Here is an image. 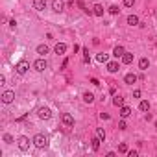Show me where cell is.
<instances>
[{"instance_id":"6da1fadb","label":"cell","mask_w":157,"mask_h":157,"mask_svg":"<svg viewBox=\"0 0 157 157\" xmlns=\"http://www.w3.org/2000/svg\"><path fill=\"white\" fill-rule=\"evenodd\" d=\"M33 144H35L37 148H46V146H48V139H46L45 135H41V133H39V135L33 137Z\"/></svg>"},{"instance_id":"7a4b0ae2","label":"cell","mask_w":157,"mask_h":157,"mask_svg":"<svg viewBox=\"0 0 157 157\" xmlns=\"http://www.w3.org/2000/svg\"><path fill=\"white\" fill-rule=\"evenodd\" d=\"M28 69H30V63L28 61H19L17 67H15V70H17L19 74H26V72H28Z\"/></svg>"},{"instance_id":"3957f363","label":"cell","mask_w":157,"mask_h":157,"mask_svg":"<svg viewBox=\"0 0 157 157\" xmlns=\"http://www.w3.org/2000/svg\"><path fill=\"white\" fill-rule=\"evenodd\" d=\"M37 115H39V118H43V120H48L52 113H50V109H48V107H39V109H37Z\"/></svg>"},{"instance_id":"277c9868","label":"cell","mask_w":157,"mask_h":157,"mask_svg":"<svg viewBox=\"0 0 157 157\" xmlns=\"http://www.w3.org/2000/svg\"><path fill=\"white\" fill-rule=\"evenodd\" d=\"M61 122L65 124V126H74V116L72 115H69V113H63V116H61Z\"/></svg>"},{"instance_id":"5b68a950","label":"cell","mask_w":157,"mask_h":157,"mask_svg":"<svg viewBox=\"0 0 157 157\" xmlns=\"http://www.w3.org/2000/svg\"><path fill=\"white\" fill-rule=\"evenodd\" d=\"M19 148H21L22 152H26L30 148V139L28 137H21V139H19Z\"/></svg>"},{"instance_id":"8992f818","label":"cell","mask_w":157,"mask_h":157,"mask_svg":"<svg viewBox=\"0 0 157 157\" xmlns=\"http://www.w3.org/2000/svg\"><path fill=\"white\" fill-rule=\"evenodd\" d=\"M13 98H15V92L13 91H6V92L2 94V102H4V104H11Z\"/></svg>"},{"instance_id":"52a82bcc","label":"cell","mask_w":157,"mask_h":157,"mask_svg":"<svg viewBox=\"0 0 157 157\" xmlns=\"http://www.w3.org/2000/svg\"><path fill=\"white\" fill-rule=\"evenodd\" d=\"M46 67H48V65H46V61H45V59H37V61L33 63V69L37 70V72H43Z\"/></svg>"},{"instance_id":"ba28073f","label":"cell","mask_w":157,"mask_h":157,"mask_svg":"<svg viewBox=\"0 0 157 157\" xmlns=\"http://www.w3.org/2000/svg\"><path fill=\"white\" fill-rule=\"evenodd\" d=\"M52 7H54V11H56V13H61L63 7H65V2H63V0H54V2H52Z\"/></svg>"},{"instance_id":"9c48e42d","label":"cell","mask_w":157,"mask_h":157,"mask_svg":"<svg viewBox=\"0 0 157 157\" xmlns=\"http://www.w3.org/2000/svg\"><path fill=\"white\" fill-rule=\"evenodd\" d=\"M54 52H56L57 56L65 54V52H67V45H65V43H57V45H56V48H54Z\"/></svg>"},{"instance_id":"30bf717a","label":"cell","mask_w":157,"mask_h":157,"mask_svg":"<svg viewBox=\"0 0 157 157\" xmlns=\"http://www.w3.org/2000/svg\"><path fill=\"white\" fill-rule=\"evenodd\" d=\"M33 7L37 11H43L46 7V0H33Z\"/></svg>"},{"instance_id":"8fae6325","label":"cell","mask_w":157,"mask_h":157,"mask_svg":"<svg viewBox=\"0 0 157 157\" xmlns=\"http://www.w3.org/2000/svg\"><path fill=\"white\" fill-rule=\"evenodd\" d=\"M118 69H120V67H118V63H116V61H111V63H107V70H109L111 74L118 72Z\"/></svg>"},{"instance_id":"7c38bea8","label":"cell","mask_w":157,"mask_h":157,"mask_svg":"<svg viewBox=\"0 0 157 157\" xmlns=\"http://www.w3.org/2000/svg\"><path fill=\"white\" fill-rule=\"evenodd\" d=\"M124 54H126V50H124V46H115V50H113V56H115V57H122L124 56Z\"/></svg>"},{"instance_id":"4fadbf2b","label":"cell","mask_w":157,"mask_h":157,"mask_svg":"<svg viewBox=\"0 0 157 157\" xmlns=\"http://www.w3.org/2000/svg\"><path fill=\"white\" fill-rule=\"evenodd\" d=\"M92 13L96 15V17H102V15H104V7H102V4H94Z\"/></svg>"},{"instance_id":"5bb4252c","label":"cell","mask_w":157,"mask_h":157,"mask_svg":"<svg viewBox=\"0 0 157 157\" xmlns=\"http://www.w3.org/2000/svg\"><path fill=\"white\" fill-rule=\"evenodd\" d=\"M113 105H116V107H122V105H124V98L120 96V94H115V98H113Z\"/></svg>"},{"instance_id":"9a60e30c","label":"cell","mask_w":157,"mask_h":157,"mask_svg":"<svg viewBox=\"0 0 157 157\" xmlns=\"http://www.w3.org/2000/svg\"><path fill=\"white\" fill-rule=\"evenodd\" d=\"M122 63H124V65H131V63H133V54L126 52L124 56H122Z\"/></svg>"},{"instance_id":"2e32d148","label":"cell","mask_w":157,"mask_h":157,"mask_svg":"<svg viewBox=\"0 0 157 157\" xmlns=\"http://www.w3.org/2000/svg\"><path fill=\"white\" fill-rule=\"evenodd\" d=\"M129 115H131V109H129L128 105H122V107H120V116L126 118V116H129Z\"/></svg>"},{"instance_id":"e0dca14e","label":"cell","mask_w":157,"mask_h":157,"mask_svg":"<svg viewBox=\"0 0 157 157\" xmlns=\"http://www.w3.org/2000/svg\"><path fill=\"white\" fill-rule=\"evenodd\" d=\"M124 81H126V83H129V85H131V83H135V81H137V76H135V74H131V72H129V74H126Z\"/></svg>"},{"instance_id":"ac0fdd59","label":"cell","mask_w":157,"mask_h":157,"mask_svg":"<svg viewBox=\"0 0 157 157\" xmlns=\"http://www.w3.org/2000/svg\"><path fill=\"white\" fill-rule=\"evenodd\" d=\"M139 109H140V111H144V113L150 111V102H148V100H142V102L139 104Z\"/></svg>"},{"instance_id":"d6986e66","label":"cell","mask_w":157,"mask_h":157,"mask_svg":"<svg viewBox=\"0 0 157 157\" xmlns=\"http://www.w3.org/2000/svg\"><path fill=\"white\" fill-rule=\"evenodd\" d=\"M128 24L129 26H137L139 24V17H137V15H129L128 17Z\"/></svg>"},{"instance_id":"ffe728a7","label":"cell","mask_w":157,"mask_h":157,"mask_svg":"<svg viewBox=\"0 0 157 157\" xmlns=\"http://www.w3.org/2000/svg\"><path fill=\"white\" fill-rule=\"evenodd\" d=\"M148 67H150V61H148L146 57H142V59L139 61V69H140V70H146Z\"/></svg>"},{"instance_id":"44dd1931","label":"cell","mask_w":157,"mask_h":157,"mask_svg":"<svg viewBox=\"0 0 157 157\" xmlns=\"http://www.w3.org/2000/svg\"><path fill=\"white\" fill-rule=\"evenodd\" d=\"M83 102H85V104H92V102H94V94L92 92H85L83 94Z\"/></svg>"},{"instance_id":"7402d4cb","label":"cell","mask_w":157,"mask_h":157,"mask_svg":"<svg viewBox=\"0 0 157 157\" xmlns=\"http://www.w3.org/2000/svg\"><path fill=\"white\" fill-rule=\"evenodd\" d=\"M91 142H92V150H94V152H98V150H100V142H102V139H100V137L92 139Z\"/></svg>"},{"instance_id":"603a6c76","label":"cell","mask_w":157,"mask_h":157,"mask_svg":"<svg viewBox=\"0 0 157 157\" xmlns=\"http://www.w3.org/2000/svg\"><path fill=\"white\" fill-rule=\"evenodd\" d=\"M37 54H41V56L48 54V46H46V45H39L37 46Z\"/></svg>"},{"instance_id":"cb8c5ba5","label":"cell","mask_w":157,"mask_h":157,"mask_svg":"<svg viewBox=\"0 0 157 157\" xmlns=\"http://www.w3.org/2000/svg\"><path fill=\"white\" fill-rule=\"evenodd\" d=\"M96 61H98V63H105V61H107V54H98V56H96Z\"/></svg>"},{"instance_id":"d4e9b609","label":"cell","mask_w":157,"mask_h":157,"mask_svg":"<svg viewBox=\"0 0 157 157\" xmlns=\"http://www.w3.org/2000/svg\"><path fill=\"white\" fill-rule=\"evenodd\" d=\"M83 61L87 63V65L91 63V57H89V48H83Z\"/></svg>"},{"instance_id":"484cf974","label":"cell","mask_w":157,"mask_h":157,"mask_svg":"<svg viewBox=\"0 0 157 157\" xmlns=\"http://www.w3.org/2000/svg\"><path fill=\"white\" fill-rule=\"evenodd\" d=\"M96 137H100L102 140H105V131H104L102 128H98V129H96Z\"/></svg>"},{"instance_id":"4316f807","label":"cell","mask_w":157,"mask_h":157,"mask_svg":"<svg viewBox=\"0 0 157 157\" xmlns=\"http://www.w3.org/2000/svg\"><path fill=\"white\" fill-rule=\"evenodd\" d=\"M118 6H109V13H111V15H118Z\"/></svg>"},{"instance_id":"83f0119b","label":"cell","mask_w":157,"mask_h":157,"mask_svg":"<svg viewBox=\"0 0 157 157\" xmlns=\"http://www.w3.org/2000/svg\"><path fill=\"white\" fill-rule=\"evenodd\" d=\"M118 152H120V154H128V146H126V144L122 142V144L118 146Z\"/></svg>"},{"instance_id":"f1b7e54d","label":"cell","mask_w":157,"mask_h":157,"mask_svg":"<svg viewBox=\"0 0 157 157\" xmlns=\"http://www.w3.org/2000/svg\"><path fill=\"white\" fill-rule=\"evenodd\" d=\"M4 142L11 144V142H13V137H11V135H4Z\"/></svg>"},{"instance_id":"f546056e","label":"cell","mask_w":157,"mask_h":157,"mask_svg":"<svg viewBox=\"0 0 157 157\" xmlns=\"http://www.w3.org/2000/svg\"><path fill=\"white\" fill-rule=\"evenodd\" d=\"M133 4H135V0H124V6L126 7H131Z\"/></svg>"},{"instance_id":"4dcf8cb0","label":"cell","mask_w":157,"mask_h":157,"mask_svg":"<svg viewBox=\"0 0 157 157\" xmlns=\"http://www.w3.org/2000/svg\"><path fill=\"white\" fill-rule=\"evenodd\" d=\"M100 118L102 120H109V115H107V113H100Z\"/></svg>"},{"instance_id":"1f68e13d","label":"cell","mask_w":157,"mask_h":157,"mask_svg":"<svg viewBox=\"0 0 157 157\" xmlns=\"http://www.w3.org/2000/svg\"><path fill=\"white\" fill-rule=\"evenodd\" d=\"M91 83H92V85H96V87H98V85H100V81H98L96 78H91Z\"/></svg>"},{"instance_id":"d6a6232c","label":"cell","mask_w":157,"mask_h":157,"mask_svg":"<svg viewBox=\"0 0 157 157\" xmlns=\"http://www.w3.org/2000/svg\"><path fill=\"white\" fill-rule=\"evenodd\" d=\"M118 129H126V122L122 120V122H118Z\"/></svg>"},{"instance_id":"836d02e7","label":"cell","mask_w":157,"mask_h":157,"mask_svg":"<svg viewBox=\"0 0 157 157\" xmlns=\"http://www.w3.org/2000/svg\"><path fill=\"white\" fill-rule=\"evenodd\" d=\"M9 26H11V28H15V26H17V22H15V19H11V21H9Z\"/></svg>"},{"instance_id":"e575fe53","label":"cell","mask_w":157,"mask_h":157,"mask_svg":"<svg viewBox=\"0 0 157 157\" xmlns=\"http://www.w3.org/2000/svg\"><path fill=\"white\" fill-rule=\"evenodd\" d=\"M128 157H137V152H128Z\"/></svg>"},{"instance_id":"d590c367","label":"cell","mask_w":157,"mask_h":157,"mask_svg":"<svg viewBox=\"0 0 157 157\" xmlns=\"http://www.w3.org/2000/svg\"><path fill=\"white\" fill-rule=\"evenodd\" d=\"M67 4H69V6H72V4H74V0H67Z\"/></svg>"},{"instance_id":"8d00e7d4","label":"cell","mask_w":157,"mask_h":157,"mask_svg":"<svg viewBox=\"0 0 157 157\" xmlns=\"http://www.w3.org/2000/svg\"><path fill=\"white\" fill-rule=\"evenodd\" d=\"M155 129H157V122H155Z\"/></svg>"},{"instance_id":"74e56055","label":"cell","mask_w":157,"mask_h":157,"mask_svg":"<svg viewBox=\"0 0 157 157\" xmlns=\"http://www.w3.org/2000/svg\"><path fill=\"white\" fill-rule=\"evenodd\" d=\"M155 46H157V43H155Z\"/></svg>"}]
</instances>
